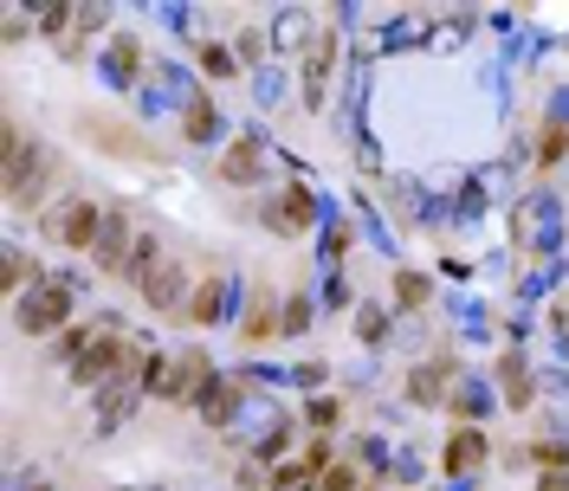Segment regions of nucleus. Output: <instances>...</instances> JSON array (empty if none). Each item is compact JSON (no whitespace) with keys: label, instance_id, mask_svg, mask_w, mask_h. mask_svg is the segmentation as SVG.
I'll return each mask as SVG.
<instances>
[{"label":"nucleus","instance_id":"37","mask_svg":"<svg viewBox=\"0 0 569 491\" xmlns=\"http://www.w3.org/2000/svg\"><path fill=\"white\" fill-rule=\"evenodd\" d=\"M550 337H557V350H569V291L550 298Z\"/></svg>","mask_w":569,"mask_h":491},{"label":"nucleus","instance_id":"8","mask_svg":"<svg viewBox=\"0 0 569 491\" xmlns=\"http://www.w3.org/2000/svg\"><path fill=\"white\" fill-rule=\"evenodd\" d=\"M194 284H201V279H194L181 259H162V265L142 279V304H149L156 317H188V298H194Z\"/></svg>","mask_w":569,"mask_h":491},{"label":"nucleus","instance_id":"34","mask_svg":"<svg viewBox=\"0 0 569 491\" xmlns=\"http://www.w3.org/2000/svg\"><path fill=\"white\" fill-rule=\"evenodd\" d=\"M323 304H330V311H356L350 279H343V272H330V279H323Z\"/></svg>","mask_w":569,"mask_h":491},{"label":"nucleus","instance_id":"39","mask_svg":"<svg viewBox=\"0 0 569 491\" xmlns=\"http://www.w3.org/2000/svg\"><path fill=\"white\" fill-rule=\"evenodd\" d=\"M252 84H259V98H266V104H279L284 78H279V71H272V66H266V71H252Z\"/></svg>","mask_w":569,"mask_h":491},{"label":"nucleus","instance_id":"22","mask_svg":"<svg viewBox=\"0 0 569 491\" xmlns=\"http://www.w3.org/2000/svg\"><path fill=\"white\" fill-rule=\"evenodd\" d=\"M563 162H569V123H563V117H543V123H537L531 169H543V176H550V169H563Z\"/></svg>","mask_w":569,"mask_h":491},{"label":"nucleus","instance_id":"12","mask_svg":"<svg viewBox=\"0 0 569 491\" xmlns=\"http://www.w3.org/2000/svg\"><path fill=\"white\" fill-rule=\"evenodd\" d=\"M194 414H201V427H213V433H227V427H233L240 414H247V382L220 369V375H213V382L201 388V394H194Z\"/></svg>","mask_w":569,"mask_h":491},{"label":"nucleus","instance_id":"18","mask_svg":"<svg viewBox=\"0 0 569 491\" xmlns=\"http://www.w3.org/2000/svg\"><path fill=\"white\" fill-rule=\"evenodd\" d=\"M318 33H323V27L305 13V7H284L279 20H272V52H279V59H305Z\"/></svg>","mask_w":569,"mask_h":491},{"label":"nucleus","instance_id":"36","mask_svg":"<svg viewBox=\"0 0 569 491\" xmlns=\"http://www.w3.org/2000/svg\"><path fill=\"white\" fill-rule=\"evenodd\" d=\"M415 39H421V27H415V20H389V33L376 39V46H382V52H395V46H415Z\"/></svg>","mask_w":569,"mask_h":491},{"label":"nucleus","instance_id":"6","mask_svg":"<svg viewBox=\"0 0 569 491\" xmlns=\"http://www.w3.org/2000/svg\"><path fill=\"white\" fill-rule=\"evenodd\" d=\"M460 375H466V369L440 350V355H427V362L408 369L401 394H408V408H447V401H453V388H460Z\"/></svg>","mask_w":569,"mask_h":491},{"label":"nucleus","instance_id":"17","mask_svg":"<svg viewBox=\"0 0 569 491\" xmlns=\"http://www.w3.org/2000/svg\"><path fill=\"white\" fill-rule=\"evenodd\" d=\"M453 414H460V427H479V421H492V408H498V382H486V375H472L466 369L460 388H453V401H447Z\"/></svg>","mask_w":569,"mask_h":491},{"label":"nucleus","instance_id":"25","mask_svg":"<svg viewBox=\"0 0 569 491\" xmlns=\"http://www.w3.org/2000/svg\"><path fill=\"white\" fill-rule=\"evenodd\" d=\"M350 240H356V213H323V240H318L323 272H343V252H350Z\"/></svg>","mask_w":569,"mask_h":491},{"label":"nucleus","instance_id":"1","mask_svg":"<svg viewBox=\"0 0 569 491\" xmlns=\"http://www.w3.org/2000/svg\"><path fill=\"white\" fill-rule=\"evenodd\" d=\"M71 304H78V291H71L66 272L52 265L39 284H27V291L13 298V330H20V337H66Z\"/></svg>","mask_w":569,"mask_h":491},{"label":"nucleus","instance_id":"24","mask_svg":"<svg viewBox=\"0 0 569 491\" xmlns=\"http://www.w3.org/2000/svg\"><path fill=\"white\" fill-rule=\"evenodd\" d=\"M279 208H284V220H291V233H311L323 220V201L305 188V181H284L279 188Z\"/></svg>","mask_w":569,"mask_h":491},{"label":"nucleus","instance_id":"41","mask_svg":"<svg viewBox=\"0 0 569 491\" xmlns=\"http://www.w3.org/2000/svg\"><path fill=\"white\" fill-rule=\"evenodd\" d=\"M440 279H472V259H453V252H447V259H440Z\"/></svg>","mask_w":569,"mask_h":491},{"label":"nucleus","instance_id":"15","mask_svg":"<svg viewBox=\"0 0 569 491\" xmlns=\"http://www.w3.org/2000/svg\"><path fill=\"white\" fill-rule=\"evenodd\" d=\"M279 298L266 291V284H252V298H247V311H240V343H247V355L259 350V343H272L279 337Z\"/></svg>","mask_w":569,"mask_h":491},{"label":"nucleus","instance_id":"11","mask_svg":"<svg viewBox=\"0 0 569 491\" xmlns=\"http://www.w3.org/2000/svg\"><path fill=\"white\" fill-rule=\"evenodd\" d=\"M240 311H247V304H240V284L227 279V272H208V279L194 284V298H188V323H201V330L233 323Z\"/></svg>","mask_w":569,"mask_h":491},{"label":"nucleus","instance_id":"23","mask_svg":"<svg viewBox=\"0 0 569 491\" xmlns=\"http://www.w3.org/2000/svg\"><path fill=\"white\" fill-rule=\"evenodd\" d=\"M427 298H433V279H427L421 265H395V279H389L395 311H427Z\"/></svg>","mask_w":569,"mask_h":491},{"label":"nucleus","instance_id":"26","mask_svg":"<svg viewBox=\"0 0 569 491\" xmlns=\"http://www.w3.org/2000/svg\"><path fill=\"white\" fill-rule=\"evenodd\" d=\"M350 330L362 337V343H389V330H395V304H382V298H362L350 317Z\"/></svg>","mask_w":569,"mask_h":491},{"label":"nucleus","instance_id":"4","mask_svg":"<svg viewBox=\"0 0 569 491\" xmlns=\"http://www.w3.org/2000/svg\"><path fill=\"white\" fill-rule=\"evenodd\" d=\"M563 240V208H557V194H525L518 208H511V246L518 252H557Z\"/></svg>","mask_w":569,"mask_h":491},{"label":"nucleus","instance_id":"5","mask_svg":"<svg viewBox=\"0 0 569 491\" xmlns=\"http://www.w3.org/2000/svg\"><path fill=\"white\" fill-rule=\"evenodd\" d=\"M78 137L91 142V149H104L110 162H156V142L142 137L137 123H117V117H78Z\"/></svg>","mask_w":569,"mask_h":491},{"label":"nucleus","instance_id":"16","mask_svg":"<svg viewBox=\"0 0 569 491\" xmlns=\"http://www.w3.org/2000/svg\"><path fill=\"white\" fill-rule=\"evenodd\" d=\"M104 78L117 84V91H142L149 78H142V39L137 33H110L104 46Z\"/></svg>","mask_w":569,"mask_h":491},{"label":"nucleus","instance_id":"21","mask_svg":"<svg viewBox=\"0 0 569 491\" xmlns=\"http://www.w3.org/2000/svg\"><path fill=\"white\" fill-rule=\"evenodd\" d=\"M194 71H208L213 84H227V78H240V52H233V39H194Z\"/></svg>","mask_w":569,"mask_h":491},{"label":"nucleus","instance_id":"10","mask_svg":"<svg viewBox=\"0 0 569 491\" xmlns=\"http://www.w3.org/2000/svg\"><path fill=\"white\" fill-rule=\"evenodd\" d=\"M213 176L227 181V188H259V181H266V137H259V130H240V137L220 149Z\"/></svg>","mask_w":569,"mask_h":491},{"label":"nucleus","instance_id":"29","mask_svg":"<svg viewBox=\"0 0 569 491\" xmlns=\"http://www.w3.org/2000/svg\"><path fill=\"white\" fill-rule=\"evenodd\" d=\"M311 323H318V298H311V291H291L284 311H279V337H305Z\"/></svg>","mask_w":569,"mask_h":491},{"label":"nucleus","instance_id":"20","mask_svg":"<svg viewBox=\"0 0 569 491\" xmlns=\"http://www.w3.org/2000/svg\"><path fill=\"white\" fill-rule=\"evenodd\" d=\"M181 137L194 142V149H201V142H220V137H227V117H220V104H213L208 91H201L194 104L181 110Z\"/></svg>","mask_w":569,"mask_h":491},{"label":"nucleus","instance_id":"30","mask_svg":"<svg viewBox=\"0 0 569 491\" xmlns=\"http://www.w3.org/2000/svg\"><path fill=\"white\" fill-rule=\"evenodd\" d=\"M233 52H240V66L266 71V59H272V27H240L233 33Z\"/></svg>","mask_w":569,"mask_h":491},{"label":"nucleus","instance_id":"40","mask_svg":"<svg viewBox=\"0 0 569 491\" xmlns=\"http://www.w3.org/2000/svg\"><path fill=\"white\" fill-rule=\"evenodd\" d=\"M0 33H7V46H20V39H27V33H39V27L27 20V13H7V27H0Z\"/></svg>","mask_w":569,"mask_h":491},{"label":"nucleus","instance_id":"19","mask_svg":"<svg viewBox=\"0 0 569 491\" xmlns=\"http://www.w3.org/2000/svg\"><path fill=\"white\" fill-rule=\"evenodd\" d=\"M498 401H511L518 414H525V408L537 401V375H531V362H525L518 350L498 355Z\"/></svg>","mask_w":569,"mask_h":491},{"label":"nucleus","instance_id":"35","mask_svg":"<svg viewBox=\"0 0 569 491\" xmlns=\"http://www.w3.org/2000/svg\"><path fill=\"white\" fill-rule=\"evenodd\" d=\"M472 27H479L472 13H460V20H440V27H433V46H460V39L472 33Z\"/></svg>","mask_w":569,"mask_h":491},{"label":"nucleus","instance_id":"7","mask_svg":"<svg viewBox=\"0 0 569 491\" xmlns=\"http://www.w3.org/2000/svg\"><path fill=\"white\" fill-rule=\"evenodd\" d=\"M337 27H323L318 39H311V52L298 59V104L305 110H323V98H330V78H337Z\"/></svg>","mask_w":569,"mask_h":491},{"label":"nucleus","instance_id":"28","mask_svg":"<svg viewBox=\"0 0 569 491\" xmlns=\"http://www.w3.org/2000/svg\"><path fill=\"white\" fill-rule=\"evenodd\" d=\"M98 33H110V7H78V20H71V39L59 46L66 59H84V46Z\"/></svg>","mask_w":569,"mask_h":491},{"label":"nucleus","instance_id":"38","mask_svg":"<svg viewBox=\"0 0 569 491\" xmlns=\"http://www.w3.org/2000/svg\"><path fill=\"white\" fill-rule=\"evenodd\" d=\"M427 472H421V459L415 453H395V485H421Z\"/></svg>","mask_w":569,"mask_h":491},{"label":"nucleus","instance_id":"33","mask_svg":"<svg viewBox=\"0 0 569 491\" xmlns=\"http://www.w3.org/2000/svg\"><path fill=\"white\" fill-rule=\"evenodd\" d=\"M291 382L305 388V394H318V388L330 382V362H318V355H311V362H298V369H291Z\"/></svg>","mask_w":569,"mask_h":491},{"label":"nucleus","instance_id":"31","mask_svg":"<svg viewBox=\"0 0 569 491\" xmlns=\"http://www.w3.org/2000/svg\"><path fill=\"white\" fill-rule=\"evenodd\" d=\"M305 427H311V433H337V427H343V401H337V394H311V401H305Z\"/></svg>","mask_w":569,"mask_h":491},{"label":"nucleus","instance_id":"27","mask_svg":"<svg viewBox=\"0 0 569 491\" xmlns=\"http://www.w3.org/2000/svg\"><path fill=\"white\" fill-rule=\"evenodd\" d=\"M350 459L362 465V479H395V453H389V440H376V433H356Z\"/></svg>","mask_w":569,"mask_h":491},{"label":"nucleus","instance_id":"42","mask_svg":"<svg viewBox=\"0 0 569 491\" xmlns=\"http://www.w3.org/2000/svg\"><path fill=\"white\" fill-rule=\"evenodd\" d=\"M537 491H569V472H537Z\"/></svg>","mask_w":569,"mask_h":491},{"label":"nucleus","instance_id":"13","mask_svg":"<svg viewBox=\"0 0 569 491\" xmlns=\"http://www.w3.org/2000/svg\"><path fill=\"white\" fill-rule=\"evenodd\" d=\"M137 213L130 208H104V233H98V246H91V265H98V272H110V279H117V272H123V259H130V246H137Z\"/></svg>","mask_w":569,"mask_h":491},{"label":"nucleus","instance_id":"32","mask_svg":"<svg viewBox=\"0 0 569 491\" xmlns=\"http://www.w3.org/2000/svg\"><path fill=\"white\" fill-rule=\"evenodd\" d=\"M318 485H323V491H362V465H356V459H337Z\"/></svg>","mask_w":569,"mask_h":491},{"label":"nucleus","instance_id":"14","mask_svg":"<svg viewBox=\"0 0 569 491\" xmlns=\"http://www.w3.org/2000/svg\"><path fill=\"white\" fill-rule=\"evenodd\" d=\"M142 394H149V375H123V382L98 388V394H91V427H98V433H117V427L137 414Z\"/></svg>","mask_w":569,"mask_h":491},{"label":"nucleus","instance_id":"3","mask_svg":"<svg viewBox=\"0 0 569 491\" xmlns=\"http://www.w3.org/2000/svg\"><path fill=\"white\" fill-rule=\"evenodd\" d=\"M39 233H46V246H59V252H84L91 259V246L104 233V208L91 194H66L59 208L39 213Z\"/></svg>","mask_w":569,"mask_h":491},{"label":"nucleus","instance_id":"2","mask_svg":"<svg viewBox=\"0 0 569 491\" xmlns=\"http://www.w3.org/2000/svg\"><path fill=\"white\" fill-rule=\"evenodd\" d=\"M213 375H220V362H213L208 350H169V355L156 350L149 355V394H156V401H188V408H194V394H201Z\"/></svg>","mask_w":569,"mask_h":491},{"label":"nucleus","instance_id":"9","mask_svg":"<svg viewBox=\"0 0 569 491\" xmlns=\"http://www.w3.org/2000/svg\"><path fill=\"white\" fill-rule=\"evenodd\" d=\"M486 465H492V440H486V427H453L447 447H440V472H447L453 485H472Z\"/></svg>","mask_w":569,"mask_h":491}]
</instances>
